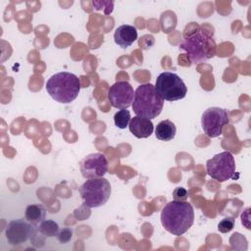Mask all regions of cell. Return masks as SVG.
Wrapping results in <instances>:
<instances>
[{"label": "cell", "instance_id": "6da1fadb", "mask_svg": "<svg viewBox=\"0 0 251 251\" xmlns=\"http://www.w3.org/2000/svg\"><path fill=\"white\" fill-rule=\"evenodd\" d=\"M161 223L163 227L173 235H182L194 223L193 207L186 201L173 200L162 209Z\"/></svg>", "mask_w": 251, "mask_h": 251}, {"label": "cell", "instance_id": "7a4b0ae2", "mask_svg": "<svg viewBox=\"0 0 251 251\" xmlns=\"http://www.w3.org/2000/svg\"><path fill=\"white\" fill-rule=\"evenodd\" d=\"M45 87L48 94L55 101L69 104L77 97L80 90V81L75 74L60 72L48 78Z\"/></svg>", "mask_w": 251, "mask_h": 251}, {"label": "cell", "instance_id": "3957f363", "mask_svg": "<svg viewBox=\"0 0 251 251\" xmlns=\"http://www.w3.org/2000/svg\"><path fill=\"white\" fill-rule=\"evenodd\" d=\"M164 101L157 92L155 85L143 83L135 89L131 106L136 116L151 120L161 114Z\"/></svg>", "mask_w": 251, "mask_h": 251}, {"label": "cell", "instance_id": "277c9868", "mask_svg": "<svg viewBox=\"0 0 251 251\" xmlns=\"http://www.w3.org/2000/svg\"><path fill=\"white\" fill-rule=\"evenodd\" d=\"M179 48L187 53L191 63L200 64L216 55L217 45L210 34L199 30L185 37L180 42Z\"/></svg>", "mask_w": 251, "mask_h": 251}, {"label": "cell", "instance_id": "5b68a950", "mask_svg": "<svg viewBox=\"0 0 251 251\" xmlns=\"http://www.w3.org/2000/svg\"><path fill=\"white\" fill-rule=\"evenodd\" d=\"M111 192V184L104 177L87 179L79 187V194L83 204L89 208H98L106 204Z\"/></svg>", "mask_w": 251, "mask_h": 251}, {"label": "cell", "instance_id": "8992f818", "mask_svg": "<svg viewBox=\"0 0 251 251\" xmlns=\"http://www.w3.org/2000/svg\"><path fill=\"white\" fill-rule=\"evenodd\" d=\"M155 88L159 95L166 101H177L183 99L187 93L184 81L175 73L164 72L156 78Z\"/></svg>", "mask_w": 251, "mask_h": 251}, {"label": "cell", "instance_id": "52a82bcc", "mask_svg": "<svg viewBox=\"0 0 251 251\" xmlns=\"http://www.w3.org/2000/svg\"><path fill=\"white\" fill-rule=\"evenodd\" d=\"M207 174L214 179L224 182L230 178H234L235 161L232 154L228 151L221 152L206 163Z\"/></svg>", "mask_w": 251, "mask_h": 251}, {"label": "cell", "instance_id": "ba28073f", "mask_svg": "<svg viewBox=\"0 0 251 251\" xmlns=\"http://www.w3.org/2000/svg\"><path fill=\"white\" fill-rule=\"evenodd\" d=\"M226 110L220 107H210L204 111L201 118V125L204 133L211 138L222 134L223 128L228 124Z\"/></svg>", "mask_w": 251, "mask_h": 251}, {"label": "cell", "instance_id": "9c48e42d", "mask_svg": "<svg viewBox=\"0 0 251 251\" xmlns=\"http://www.w3.org/2000/svg\"><path fill=\"white\" fill-rule=\"evenodd\" d=\"M38 231L35 225L23 219L13 220L5 228V235L11 245H20L34 236Z\"/></svg>", "mask_w": 251, "mask_h": 251}, {"label": "cell", "instance_id": "30bf717a", "mask_svg": "<svg viewBox=\"0 0 251 251\" xmlns=\"http://www.w3.org/2000/svg\"><path fill=\"white\" fill-rule=\"evenodd\" d=\"M79 165L80 173L86 179L103 177L108 171V160L102 153L88 154Z\"/></svg>", "mask_w": 251, "mask_h": 251}, {"label": "cell", "instance_id": "8fae6325", "mask_svg": "<svg viewBox=\"0 0 251 251\" xmlns=\"http://www.w3.org/2000/svg\"><path fill=\"white\" fill-rule=\"evenodd\" d=\"M134 91L131 84L127 81H117L108 90V100L117 109H127L133 101Z\"/></svg>", "mask_w": 251, "mask_h": 251}, {"label": "cell", "instance_id": "7c38bea8", "mask_svg": "<svg viewBox=\"0 0 251 251\" xmlns=\"http://www.w3.org/2000/svg\"><path fill=\"white\" fill-rule=\"evenodd\" d=\"M137 39V29L133 25H122L116 28L114 40L121 48H127Z\"/></svg>", "mask_w": 251, "mask_h": 251}, {"label": "cell", "instance_id": "4fadbf2b", "mask_svg": "<svg viewBox=\"0 0 251 251\" xmlns=\"http://www.w3.org/2000/svg\"><path fill=\"white\" fill-rule=\"evenodd\" d=\"M128 128L135 137L147 138L153 133L154 126L150 120L135 116L131 118L128 125Z\"/></svg>", "mask_w": 251, "mask_h": 251}, {"label": "cell", "instance_id": "5bb4252c", "mask_svg": "<svg viewBox=\"0 0 251 251\" xmlns=\"http://www.w3.org/2000/svg\"><path fill=\"white\" fill-rule=\"evenodd\" d=\"M176 132V126L170 120L161 121L155 128L156 138L162 141H170L175 138Z\"/></svg>", "mask_w": 251, "mask_h": 251}, {"label": "cell", "instance_id": "9a60e30c", "mask_svg": "<svg viewBox=\"0 0 251 251\" xmlns=\"http://www.w3.org/2000/svg\"><path fill=\"white\" fill-rule=\"evenodd\" d=\"M45 216L46 210L40 204H31L25 208V220L33 225L40 224L42 221L45 220Z\"/></svg>", "mask_w": 251, "mask_h": 251}, {"label": "cell", "instance_id": "2e32d148", "mask_svg": "<svg viewBox=\"0 0 251 251\" xmlns=\"http://www.w3.org/2000/svg\"><path fill=\"white\" fill-rule=\"evenodd\" d=\"M38 231L45 237H53L57 236L60 227L59 225L52 220H44L39 224V226H37Z\"/></svg>", "mask_w": 251, "mask_h": 251}, {"label": "cell", "instance_id": "e0dca14e", "mask_svg": "<svg viewBox=\"0 0 251 251\" xmlns=\"http://www.w3.org/2000/svg\"><path fill=\"white\" fill-rule=\"evenodd\" d=\"M130 120H131L130 112L126 109H123V110L118 111L114 116L115 126L117 127L121 128V129H124L126 126H128Z\"/></svg>", "mask_w": 251, "mask_h": 251}, {"label": "cell", "instance_id": "ac0fdd59", "mask_svg": "<svg viewBox=\"0 0 251 251\" xmlns=\"http://www.w3.org/2000/svg\"><path fill=\"white\" fill-rule=\"evenodd\" d=\"M235 220L233 218H225L218 224V230L222 233H226L234 227Z\"/></svg>", "mask_w": 251, "mask_h": 251}, {"label": "cell", "instance_id": "d6986e66", "mask_svg": "<svg viewBox=\"0 0 251 251\" xmlns=\"http://www.w3.org/2000/svg\"><path fill=\"white\" fill-rule=\"evenodd\" d=\"M57 237H58V240L60 243H62V244L68 243L73 237V229L70 227H63L59 230Z\"/></svg>", "mask_w": 251, "mask_h": 251}, {"label": "cell", "instance_id": "ffe728a7", "mask_svg": "<svg viewBox=\"0 0 251 251\" xmlns=\"http://www.w3.org/2000/svg\"><path fill=\"white\" fill-rule=\"evenodd\" d=\"M173 196L175 200L177 201H186L187 196H188V192L185 188L183 187H176L174 192H173Z\"/></svg>", "mask_w": 251, "mask_h": 251}]
</instances>
